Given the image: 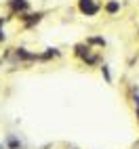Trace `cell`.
Masks as SVG:
<instances>
[{"label": "cell", "mask_w": 139, "mask_h": 149, "mask_svg": "<svg viewBox=\"0 0 139 149\" xmlns=\"http://www.w3.org/2000/svg\"><path fill=\"white\" fill-rule=\"evenodd\" d=\"M137 120H139V109H137Z\"/></svg>", "instance_id": "cell-10"}, {"label": "cell", "mask_w": 139, "mask_h": 149, "mask_svg": "<svg viewBox=\"0 0 139 149\" xmlns=\"http://www.w3.org/2000/svg\"><path fill=\"white\" fill-rule=\"evenodd\" d=\"M21 19L25 21V25H34V23H38V21L42 19V13H36V15H23Z\"/></svg>", "instance_id": "cell-3"}, {"label": "cell", "mask_w": 139, "mask_h": 149, "mask_svg": "<svg viewBox=\"0 0 139 149\" xmlns=\"http://www.w3.org/2000/svg\"><path fill=\"white\" fill-rule=\"evenodd\" d=\"M6 145L11 147V149H21V143H19L13 134H11V136H6Z\"/></svg>", "instance_id": "cell-5"}, {"label": "cell", "mask_w": 139, "mask_h": 149, "mask_svg": "<svg viewBox=\"0 0 139 149\" xmlns=\"http://www.w3.org/2000/svg\"><path fill=\"white\" fill-rule=\"evenodd\" d=\"M101 74H103V78H105V82H112V76H110V69H107V65L101 67Z\"/></svg>", "instance_id": "cell-6"}, {"label": "cell", "mask_w": 139, "mask_h": 149, "mask_svg": "<svg viewBox=\"0 0 139 149\" xmlns=\"http://www.w3.org/2000/svg\"><path fill=\"white\" fill-rule=\"evenodd\" d=\"M0 149H4V147H2V145H0Z\"/></svg>", "instance_id": "cell-11"}, {"label": "cell", "mask_w": 139, "mask_h": 149, "mask_svg": "<svg viewBox=\"0 0 139 149\" xmlns=\"http://www.w3.org/2000/svg\"><path fill=\"white\" fill-rule=\"evenodd\" d=\"M88 44H99V46H105V40H103V38H91V40H88Z\"/></svg>", "instance_id": "cell-7"}, {"label": "cell", "mask_w": 139, "mask_h": 149, "mask_svg": "<svg viewBox=\"0 0 139 149\" xmlns=\"http://www.w3.org/2000/svg\"><path fill=\"white\" fill-rule=\"evenodd\" d=\"M105 11L110 13V15H114V13H118L120 11V2H116V0H110V2L105 4Z\"/></svg>", "instance_id": "cell-4"}, {"label": "cell", "mask_w": 139, "mask_h": 149, "mask_svg": "<svg viewBox=\"0 0 139 149\" xmlns=\"http://www.w3.org/2000/svg\"><path fill=\"white\" fill-rule=\"evenodd\" d=\"M8 6H11L13 11H25L29 4H27V0H11V2H8Z\"/></svg>", "instance_id": "cell-2"}, {"label": "cell", "mask_w": 139, "mask_h": 149, "mask_svg": "<svg viewBox=\"0 0 139 149\" xmlns=\"http://www.w3.org/2000/svg\"><path fill=\"white\" fill-rule=\"evenodd\" d=\"M0 25H2V19H0ZM4 40V34H2V29H0V42Z\"/></svg>", "instance_id": "cell-9"}, {"label": "cell", "mask_w": 139, "mask_h": 149, "mask_svg": "<svg viewBox=\"0 0 139 149\" xmlns=\"http://www.w3.org/2000/svg\"><path fill=\"white\" fill-rule=\"evenodd\" d=\"M78 8H80V13L86 15V17H93V15L99 13V4L95 0H80V2H78Z\"/></svg>", "instance_id": "cell-1"}, {"label": "cell", "mask_w": 139, "mask_h": 149, "mask_svg": "<svg viewBox=\"0 0 139 149\" xmlns=\"http://www.w3.org/2000/svg\"><path fill=\"white\" fill-rule=\"evenodd\" d=\"M133 101H135V105L139 107V91H135V97H133Z\"/></svg>", "instance_id": "cell-8"}]
</instances>
